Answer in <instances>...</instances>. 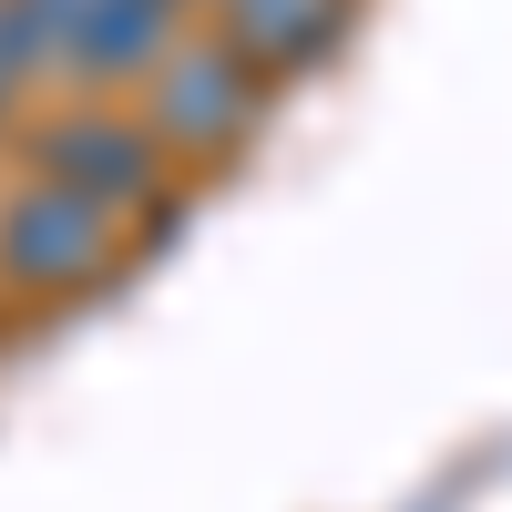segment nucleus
I'll return each mask as SVG.
<instances>
[{"instance_id":"4","label":"nucleus","mask_w":512,"mask_h":512,"mask_svg":"<svg viewBox=\"0 0 512 512\" xmlns=\"http://www.w3.org/2000/svg\"><path fill=\"white\" fill-rule=\"evenodd\" d=\"M41 62L72 72L82 93H134V82L195 31L185 0H21Z\"/></svg>"},{"instance_id":"2","label":"nucleus","mask_w":512,"mask_h":512,"mask_svg":"<svg viewBox=\"0 0 512 512\" xmlns=\"http://www.w3.org/2000/svg\"><path fill=\"white\" fill-rule=\"evenodd\" d=\"M21 175L72 185V195L113 205V216H144V205L164 195V144L144 134L134 103L82 93V103H62V113H31V123H21Z\"/></svg>"},{"instance_id":"1","label":"nucleus","mask_w":512,"mask_h":512,"mask_svg":"<svg viewBox=\"0 0 512 512\" xmlns=\"http://www.w3.org/2000/svg\"><path fill=\"white\" fill-rule=\"evenodd\" d=\"M267 103H277V82L256 72L226 31H205V21L134 82V113H144V134L164 144V164H175V154H185V164L236 154L256 123H267Z\"/></svg>"},{"instance_id":"5","label":"nucleus","mask_w":512,"mask_h":512,"mask_svg":"<svg viewBox=\"0 0 512 512\" xmlns=\"http://www.w3.org/2000/svg\"><path fill=\"white\" fill-rule=\"evenodd\" d=\"M349 11L359 0H226L205 31H226L267 82H287V72H318L338 41H349Z\"/></svg>"},{"instance_id":"3","label":"nucleus","mask_w":512,"mask_h":512,"mask_svg":"<svg viewBox=\"0 0 512 512\" xmlns=\"http://www.w3.org/2000/svg\"><path fill=\"white\" fill-rule=\"evenodd\" d=\"M123 267V216L72 185L21 175L0 195V287L11 297H82Z\"/></svg>"},{"instance_id":"7","label":"nucleus","mask_w":512,"mask_h":512,"mask_svg":"<svg viewBox=\"0 0 512 512\" xmlns=\"http://www.w3.org/2000/svg\"><path fill=\"white\" fill-rule=\"evenodd\" d=\"M185 11H205V21H216V11H226V0H185Z\"/></svg>"},{"instance_id":"6","label":"nucleus","mask_w":512,"mask_h":512,"mask_svg":"<svg viewBox=\"0 0 512 512\" xmlns=\"http://www.w3.org/2000/svg\"><path fill=\"white\" fill-rule=\"evenodd\" d=\"M31 82H52V62H41V41L21 21V0H0V123H21Z\"/></svg>"}]
</instances>
